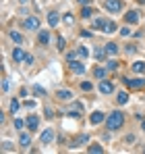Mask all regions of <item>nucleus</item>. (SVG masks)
<instances>
[{
  "label": "nucleus",
  "instance_id": "obj_1",
  "mask_svg": "<svg viewBox=\"0 0 145 154\" xmlns=\"http://www.w3.org/2000/svg\"><path fill=\"white\" fill-rule=\"evenodd\" d=\"M122 125H124V115L120 110H114L106 117V129L108 131H118V129H122Z\"/></svg>",
  "mask_w": 145,
  "mask_h": 154
},
{
  "label": "nucleus",
  "instance_id": "obj_2",
  "mask_svg": "<svg viewBox=\"0 0 145 154\" xmlns=\"http://www.w3.org/2000/svg\"><path fill=\"white\" fill-rule=\"evenodd\" d=\"M104 8L108 13H120L124 4H122V0H104Z\"/></svg>",
  "mask_w": 145,
  "mask_h": 154
},
{
  "label": "nucleus",
  "instance_id": "obj_3",
  "mask_svg": "<svg viewBox=\"0 0 145 154\" xmlns=\"http://www.w3.org/2000/svg\"><path fill=\"white\" fill-rule=\"evenodd\" d=\"M97 90H99L104 96H108V94H114V83H112L110 79H102V81H99V85H97Z\"/></svg>",
  "mask_w": 145,
  "mask_h": 154
},
{
  "label": "nucleus",
  "instance_id": "obj_4",
  "mask_svg": "<svg viewBox=\"0 0 145 154\" xmlns=\"http://www.w3.org/2000/svg\"><path fill=\"white\" fill-rule=\"evenodd\" d=\"M122 83L126 88H131V90H139V88L145 85V79H129V77H122Z\"/></svg>",
  "mask_w": 145,
  "mask_h": 154
},
{
  "label": "nucleus",
  "instance_id": "obj_5",
  "mask_svg": "<svg viewBox=\"0 0 145 154\" xmlns=\"http://www.w3.org/2000/svg\"><path fill=\"white\" fill-rule=\"evenodd\" d=\"M23 27L29 31H40V19L37 17H27L23 21Z\"/></svg>",
  "mask_w": 145,
  "mask_h": 154
},
{
  "label": "nucleus",
  "instance_id": "obj_6",
  "mask_svg": "<svg viewBox=\"0 0 145 154\" xmlns=\"http://www.w3.org/2000/svg\"><path fill=\"white\" fill-rule=\"evenodd\" d=\"M89 123H91V125H99V123H106V115H104L102 110H96V112H91V115H89Z\"/></svg>",
  "mask_w": 145,
  "mask_h": 154
},
{
  "label": "nucleus",
  "instance_id": "obj_7",
  "mask_svg": "<svg viewBox=\"0 0 145 154\" xmlns=\"http://www.w3.org/2000/svg\"><path fill=\"white\" fill-rule=\"evenodd\" d=\"M124 21H126V25H135V23L139 21V11H129V13H124Z\"/></svg>",
  "mask_w": 145,
  "mask_h": 154
},
{
  "label": "nucleus",
  "instance_id": "obj_8",
  "mask_svg": "<svg viewBox=\"0 0 145 154\" xmlns=\"http://www.w3.org/2000/svg\"><path fill=\"white\" fill-rule=\"evenodd\" d=\"M40 140H42V144H44V146H46V144H52V142H54V129L48 127L44 133H42V137H40Z\"/></svg>",
  "mask_w": 145,
  "mask_h": 154
},
{
  "label": "nucleus",
  "instance_id": "obj_9",
  "mask_svg": "<svg viewBox=\"0 0 145 154\" xmlns=\"http://www.w3.org/2000/svg\"><path fill=\"white\" fill-rule=\"evenodd\" d=\"M69 65H71V71H72V73H77V75H83V73H85V65H83V63L72 60V63H69Z\"/></svg>",
  "mask_w": 145,
  "mask_h": 154
},
{
  "label": "nucleus",
  "instance_id": "obj_10",
  "mask_svg": "<svg viewBox=\"0 0 145 154\" xmlns=\"http://www.w3.org/2000/svg\"><path fill=\"white\" fill-rule=\"evenodd\" d=\"M37 40H40V44H42V46H48L50 40H52V35H50L48 29H40V38H37Z\"/></svg>",
  "mask_w": 145,
  "mask_h": 154
},
{
  "label": "nucleus",
  "instance_id": "obj_11",
  "mask_svg": "<svg viewBox=\"0 0 145 154\" xmlns=\"http://www.w3.org/2000/svg\"><path fill=\"white\" fill-rule=\"evenodd\" d=\"M27 127H29V131H37V127H40V119H37L35 115L27 117Z\"/></svg>",
  "mask_w": 145,
  "mask_h": 154
},
{
  "label": "nucleus",
  "instance_id": "obj_12",
  "mask_svg": "<svg viewBox=\"0 0 145 154\" xmlns=\"http://www.w3.org/2000/svg\"><path fill=\"white\" fill-rule=\"evenodd\" d=\"M56 98H58V100H71L72 92L71 90H58V92H56Z\"/></svg>",
  "mask_w": 145,
  "mask_h": 154
},
{
  "label": "nucleus",
  "instance_id": "obj_13",
  "mask_svg": "<svg viewBox=\"0 0 145 154\" xmlns=\"http://www.w3.org/2000/svg\"><path fill=\"white\" fill-rule=\"evenodd\" d=\"M13 60H15V63H25V52L21 50V48H15V50H13Z\"/></svg>",
  "mask_w": 145,
  "mask_h": 154
},
{
  "label": "nucleus",
  "instance_id": "obj_14",
  "mask_svg": "<svg viewBox=\"0 0 145 154\" xmlns=\"http://www.w3.org/2000/svg\"><path fill=\"white\" fill-rule=\"evenodd\" d=\"M131 69H133V73H145V60H137V63H133Z\"/></svg>",
  "mask_w": 145,
  "mask_h": 154
},
{
  "label": "nucleus",
  "instance_id": "obj_15",
  "mask_svg": "<svg viewBox=\"0 0 145 154\" xmlns=\"http://www.w3.org/2000/svg\"><path fill=\"white\" fill-rule=\"evenodd\" d=\"M106 23H108V21H106L104 17H96V19H93V29H99V31H104Z\"/></svg>",
  "mask_w": 145,
  "mask_h": 154
},
{
  "label": "nucleus",
  "instance_id": "obj_16",
  "mask_svg": "<svg viewBox=\"0 0 145 154\" xmlns=\"http://www.w3.org/2000/svg\"><path fill=\"white\" fill-rule=\"evenodd\" d=\"M8 35H10V40H13L15 44H23V35H21L19 31H15V29H10V31H8Z\"/></svg>",
  "mask_w": 145,
  "mask_h": 154
},
{
  "label": "nucleus",
  "instance_id": "obj_17",
  "mask_svg": "<svg viewBox=\"0 0 145 154\" xmlns=\"http://www.w3.org/2000/svg\"><path fill=\"white\" fill-rule=\"evenodd\" d=\"M104 48H106L108 54H118V50H120V48H118V44H114V42H108Z\"/></svg>",
  "mask_w": 145,
  "mask_h": 154
},
{
  "label": "nucleus",
  "instance_id": "obj_18",
  "mask_svg": "<svg viewBox=\"0 0 145 154\" xmlns=\"http://www.w3.org/2000/svg\"><path fill=\"white\" fill-rule=\"evenodd\" d=\"M58 21H60L58 13H48V23H50V27H56V25H58Z\"/></svg>",
  "mask_w": 145,
  "mask_h": 154
},
{
  "label": "nucleus",
  "instance_id": "obj_19",
  "mask_svg": "<svg viewBox=\"0 0 145 154\" xmlns=\"http://www.w3.org/2000/svg\"><path fill=\"white\" fill-rule=\"evenodd\" d=\"M116 29H118L116 21H108V23H106V27H104V33H114Z\"/></svg>",
  "mask_w": 145,
  "mask_h": 154
},
{
  "label": "nucleus",
  "instance_id": "obj_20",
  "mask_svg": "<svg viewBox=\"0 0 145 154\" xmlns=\"http://www.w3.org/2000/svg\"><path fill=\"white\" fill-rule=\"evenodd\" d=\"M91 15H93V8H91L89 4H85V6L81 8V17H83V19H89Z\"/></svg>",
  "mask_w": 145,
  "mask_h": 154
},
{
  "label": "nucleus",
  "instance_id": "obj_21",
  "mask_svg": "<svg viewBox=\"0 0 145 154\" xmlns=\"http://www.w3.org/2000/svg\"><path fill=\"white\" fill-rule=\"evenodd\" d=\"M106 54H108V52H106V48H96V50H93L96 60H104V58H106Z\"/></svg>",
  "mask_w": 145,
  "mask_h": 154
},
{
  "label": "nucleus",
  "instance_id": "obj_22",
  "mask_svg": "<svg viewBox=\"0 0 145 154\" xmlns=\"http://www.w3.org/2000/svg\"><path fill=\"white\" fill-rule=\"evenodd\" d=\"M93 77H96V79H104V77H106V69H104V67H96V69H93Z\"/></svg>",
  "mask_w": 145,
  "mask_h": 154
},
{
  "label": "nucleus",
  "instance_id": "obj_23",
  "mask_svg": "<svg viewBox=\"0 0 145 154\" xmlns=\"http://www.w3.org/2000/svg\"><path fill=\"white\" fill-rule=\"evenodd\" d=\"M19 144H21L23 148H27V146L31 144V137H29L27 133H21V137H19Z\"/></svg>",
  "mask_w": 145,
  "mask_h": 154
},
{
  "label": "nucleus",
  "instance_id": "obj_24",
  "mask_svg": "<svg viewBox=\"0 0 145 154\" xmlns=\"http://www.w3.org/2000/svg\"><path fill=\"white\" fill-rule=\"evenodd\" d=\"M87 152H91V154H102L104 152V148H102V146H99V144H91V146H89V148H87Z\"/></svg>",
  "mask_w": 145,
  "mask_h": 154
},
{
  "label": "nucleus",
  "instance_id": "obj_25",
  "mask_svg": "<svg viewBox=\"0 0 145 154\" xmlns=\"http://www.w3.org/2000/svg\"><path fill=\"white\" fill-rule=\"evenodd\" d=\"M116 100H118V104H126L129 102V94H126V92H118Z\"/></svg>",
  "mask_w": 145,
  "mask_h": 154
},
{
  "label": "nucleus",
  "instance_id": "obj_26",
  "mask_svg": "<svg viewBox=\"0 0 145 154\" xmlns=\"http://www.w3.org/2000/svg\"><path fill=\"white\" fill-rule=\"evenodd\" d=\"M56 48H58V50H64V48H67V40H64L62 35H58V40H56Z\"/></svg>",
  "mask_w": 145,
  "mask_h": 154
},
{
  "label": "nucleus",
  "instance_id": "obj_27",
  "mask_svg": "<svg viewBox=\"0 0 145 154\" xmlns=\"http://www.w3.org/2000/svg\"><path fill=\"white\" fill-rule=\"evenodd\" d=\"M31 92H33V94H37V96H46V90H44L42 85H33V88H31Z\"/></svg>",
  "mask_w": 145,
  "mask_h": 154
},
{
  "label": "nucleus",
  "instance_id": "obj_28",
  "mask_svg": "<svg viewBox=\"0 0 145 154\" xmlns=\"http://www.w3.org/2000/svg\"><path fill=\"white\" fill-rule=\"evenodd\" d=\"M106 69H108V71H116V69H118V63H116V60H108Z\"/></svg>",
  "mask_w": 145,
  "mask_h": 154
},
{
  "label": "nucleus",
  "instance_id": "obj_29",
  "mask_svg": "<svg viewBox=\"0 0 145 154\" xmlns=\"http://www.w3.org/2000/svg\"><path fill=\"white\" fill-rule=\"evenodd\" d=\"M81 90H83V92H91V90H93V85H91L89 81H83V83H81Z\"/></svg>",
  "mask_w": 145,
  "mask_h": 154
},
{
  "label": "nucleus",
  "instance_id": "obj_30",
  "mask_svg": "<svg viewBox=\"0 0 145 154\" xmlns=\"http://www.w3.org/2000/svg\"><path fill=\"white\" fill-rule=\"evenodd\" d=\"M19 110V100H10V112H17Z\"/></svg>",
  "mask_w": 145,
  "mask_h": 154
},
{
  "label": "nucleus",
  "instance_id": "obj_31",
  "mask_svg": "<svg viewBox=\"0 0 145 154\" xmlns=\"http://www.w3.org/2000/svg\"><path fill=\"white\" fill-rule=\"evenodd\" d=\"M120 35H122V38H129V35H131V29H129V25H126V27H120Z\"/></svg>",
  "mask_w": 145,
  "mask_h": 154
},
{
  "label": "nucleus",
  "instance_id": "obj_32",
  "mask_svg": "<svg viewBox=\"0 0 145 154\" xmlns=\"http://www.w3.org/2000/svg\"><path fill=\"white\" fill-rule=\"evenodd\" d=\"M27 125V121H21V119H15V127L17 129H23Z\"/></svg>",
  "mask_w": 145,
  "mask_h": 154
},
{
  "label": "nucleus",
  "instance_id": "obj_33",
  "mask_svg": "<svg viewBox=\"0 0 145 154\" xmlns=\"http://www.w3.org/2000/svg\"><path fill=\"white\" fill-rule=\"evenodd\" d=\"M77 56H79L77 52H69V54H67V60H69V63H72V60H77Z\"/></svg>",
  "mask_w": 145,
  "mask_h": 154
},
{
  "label": "nucleus",
  "instance_id": "obj_34",
  "mask_svg": "<svg viewBox=\"0 0 145 154\" xmlns=\"http://www.w3.org/2000/svg\"><path fill=\"white\" fill-rule=\"evenodd\" d=\"M77 54H79L81 58H85V56H87V48H83V46H81V48L77 50Z\"/></svg>",
  "mask_w": 145,
  "mask_h": 154
},
{
  "label": "nucleus",
  "instance_id": "obj_35",
  "mask_svg": "<svg viewBox=\"0 0 145 154\" xmlns=\"http://www.w3.org/2000/svg\"><path fill=\"white\" fill-rule=\"evenodd\" d=\"M33 60H35V58H33L31 54H25V65H33Z\"/></svg>",
  "mask_w": 145,
  "mask_h": 154
},
{
  "label": "nucleus",
  "instance_id": "obj_36",
  "mask_svg": "<svg viewBox=\"0 0 145 154\" xmlns=\"http://www.w3.org/2000/svg\"><path fill=\"white\" fill-rule=\"evenodd\" d=\"M72 21H75V17H72V15H64V23H67V25H71Z\"/></svg>",
  "mask_w": 145,
  "mask_h": 154
},
{
  "label": "nucleus",
  "instance_id": "obj_37",
  "mask_svg": "<svg viewBox=\"0 0 145 154\" xmlns=\"http://www.w3.org/2000/svg\"><path fill=\"white\" fill-rule=\"evenodd\" d=\"M124 50L129 52V54H135V52H137V48H135V46H133V44H129V46H126V48H124Z\"/></svg>",
  "mask_w": 145,
  "mask_h": 154
},
{
  "label": "nucleus",
  "instance_id": "obj_38",
  "mask_svg": "<svg viewBox=\"0 0 145 154\" xmlns=\"http://www.w3.org/2000/svg\"><path fill=\"white\" fill-rule=\"evenodd\" d=\"M44 112H46V117H48V119H52V117H54V110H52L50 106H46V110H44Z\"/></svg>",
  "mask_w": 145,
  "mask_h": 154
},
{
  "label": "nucleus",
  "instance_id": "obj_39",
  "mask_svg": "<svg viewBox=\"0 0 145 154\" xmlns=\"http://www.w3.org/2000/svg\"><path fill=\"white\" fill-rule=\"evenodd\" d=\"M2 150H4V152H10V150H13V146H10L8 142H4V144H2Z\"/></svg>",
  "mask_w": 145,
  "mask_h": 154
},
{
  "label": "nucleus",
  "instance_id": "obj_40",
  "mask_svg": "<svg viewBox=\"0 0 145 154\" xmlns=\"http://www.w3.org/2000/svg\"><path fill=\"white\" fill-rule=\"evenodd\" d=\"M25 106H27V108H33L35 102H33V100H25Z\"/></svg>",
  "mask_w": 145,
  "mask_h": 154
},
{
  "label": "nucleus",
  "instance_id": "obj_41",
  "mask_svg": "<svg viewBox=\"0 0 145 154\" xmlns=\"http://www.w3.org/2000/svg\"><path fill=\"white\" fill-rule=\"evenodd\" d=\"M89 2H91V0H79V4H83V6H85V4H89Z\"/></svg>",
  "mask_w": 145,
  "mask_h": 154
},
{
  "label": "nucleus",
  "instance_id": "obj_42",
  "mask_svg": "<svg viewBox=\"0 0 145 154\" xmlns=\"http://www.w3.org/2000/svg\"><path fill=\"white\" fill-rule=\"evenodd\" d=\"M141 129H143V131H145V119H143V123H141Z\"/></svg>",
  "mask_w": 145,
  "mask_h": 154
},
{
  "label": "nucleus",
  "instance_id": "obj_43",
  "mask_svg": "<svg viewBox=\"0 0 145 154\" xmlns=\"http://www.w3.org/2000/svg\"><path fill=\"white\" fill-rule=\"evenodd\" d=\"M137 2H139V4H145V0H137Z\"/></svg>",
  "mask_w": 145,
  "mask_h": 154
},
{
  "label": "nucleus",
  "instance_id": "obj_44",
  "mask_svg": "<svg viewBox=\"0 0 145 154\" xmlns=\"http://www.w3.org/2000/svg\"><path fill=\"white\" fill-rule=\"evenodd\" d=\"M19 2H21V4H25V2H27V0H19Z\"/></svg>",
  "mask_w": 145,
  "mask_h": 154
}]
</instances>
